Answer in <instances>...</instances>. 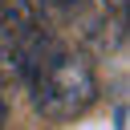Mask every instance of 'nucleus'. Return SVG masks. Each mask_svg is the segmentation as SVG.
<instances>
[{
	"instance_id": "obj_1",
	"label": "nucleus",
	"mask_w": 130,
	"mask_h": 130,
	"mask_svg": "<svg viewBox=\"0 0 130 130\" xmlns=\"http://www.w3.org/2000/svg\"><path fill=\"white\" fill-rule=\"evenodd\" d=\"M12 77L28 89L32 106L49 122H73L98 102V73L85 53L61 45L45 24L4 49Z\"/></svg>"
}]
</instances>
